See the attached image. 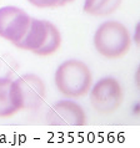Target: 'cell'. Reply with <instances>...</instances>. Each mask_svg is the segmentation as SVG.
<instances>
[{
  "mask_svg": "<svg viewBox=\"0 0 140 148\" xmlns=\"http://www.w3.org/2000/svg\"><path fill=\"white\" fill-rule=\"evenodd\" d=\"M91 71L83 61L68 60L56 69V88L68 98H81L86 96L91 88Z\"/></svg>",
  "mask_w": 140,
  "mask_h": 148,
  "instance_id": "1",
  "label": "cell"
},
{
  "mask_svg": "<svg viewBox=\"0 0 140 148\" xmlns=\"http://www.w3.org/2000/svg\"><path fill=\"white\" fill-rule=\"evenodd\" d=\"M94 46L101 56L109 60L124 57L130 50L131 38L125 25L119 21H106L94 35Z\"/></svg>",
  "mask_w": 140,
  "mask_h": 148,
  "instance_id": "2",
  "label": "cell"
},
{
  "mask_svg": "<svg viewBox=\"0 0 140 148\" xmlns=\"http://www.w3.org/2000/svg\"><path fill=\"white\" fill-rule=\"evenodd\" d=\"M11 96L19 111L36 110L46 98V87L39 76L23 75L11 82Z\"/></svg>",
  "mask_w": 140,
  "mask_h": 148,
  "instance_id": "3",
  "label": "cell"
},
{
  "mask_svg": "<svg viewBox=\"0 0 140 148\" xmlns=\"http://www.w3.org/2000/svg\"><path fill=\"white\" fill-rule=\"evenodd\" d=\"M124 93L121 85L114 77L100 79L90 92V103L100 114H112L121 107Z\"/></svg>",
  "mask_w": 140,
  "mask_h": 148,
  "instance_id": "4",
  "label": "cell"
},
{
  "mask_svg": "<svg viewBox=\"0 0 140 148\" xmlns=\"http://www.w3.org/2000/svg\"><path fill=\"white\" fill-rule=\"evenodd\" d=\"M30 24V16L16 6L0 8V38L10 42L18 41L25 35Z\"/></svg>",
  "mask_w": 140,
  "mask_h": 148,
  "instance_id": "5",
  "label": "cell"
},
{
  "mask_svg": "<svg viewBox=\"0 0 140 148\" xmlns=\"http://www.w3.org/2000/svg\"><path fill=\"white\" fill-rule=\"evenodd\" d=\"M46 122L55 127H81L86 125V114L81 106L73 101H59L49 110Z\"/></svg>",
  "mask_w": 140,
  "mask_h": 148,
  "instance_id": "6",
  "label": "cell"
},
{
  "mask_svg": "<svg viewBox=\"0 0 140 148\" xmlns=\"http://www.w3.org/2000/svg\"><path fill=\"white\" fill-rule=\"evenodd\" d=\"M48 34V21L30 18V24L25 32V35L14 45L18 49L34 52L42 46L46 39Z\"/></svg>",
  "mask_w": 140,
  "mask_h": 148,
  "instance_id": "7",
  "label": "cell"
},
{
  "mask_svg": "<svg viewBox=\"0 0 140 148\" xmlns=\"http://www.w3.org/2000/svg\"><path fill=\"white\" fill-rule=\"evenodd\" d=\"M121 0H85L84 11L91 16H108L115 13Z\"/></svg>",
  "mask_w": 140,
  "mask_h": 148,
  "instance_id": "8",
  "label": "cell"
},
{
  "mask_svg": "<svg viewBox=\"0 0 140 148\" xmlns=\"http://www.w3.org/2000/svg\"><path fill=\"white\" fill-rule=\"evenodd\" d=\"M13 80H0V118H10L19 112L11 96Z\"/></svg>",
  "mask_w": 140,
  "mask_h": 148,
  "instance_id": "9",
  "label": "cell"
},
{
  "mask_svg": "<svg viewBox=\"0 0 140 148\" xmlns=\"http://www.w3.org/2000/svg\"><path fill=\"white\" fill-rule=\"evenodd\" d=\"M61 45V35L60 31L58 30V27L54 24L48 21V34L46 39H45L44 44L40 46L38 50L34 51L35 55L38 56H50L54 52H56L60 49Z\"/></svg>",
  "mask_w": 140,
  "mask_h": 148,
  "instance_id": "10",
  "label": "cell"
},
{
  "mask_svg": "<svg viewBox=\"0 0 140 148\" xmlns=\"http://www.w3.org/2000/svg\"><path fill=\"white\" fill-rule=\"evenodd\" d=\"M19 70V62L11 55L0 57V80H13Z\"/></svg>",
  "mask_w": 140,
  "mask_h": 148,
  "instance_id": "11",
  "label": "cell"
},
{
  "mask_svg": "<svg viewBox=\"0 0 140 148\" xmlns=\"http://www.w3.org/2000/svg\"><path fill=\"white\" fill-rule=\"evenodd\" d=\"M28 1L40 9H55V8L67 5L74 0H28Z\"/></svg>",
  "mask_w": 140,
  "mask_h": 148,
  "instance_id": "12",
  "label": "cell"
}]
</instances>
